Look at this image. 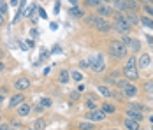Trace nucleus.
I'll return each instance as SVG.
<instances>
[{"label": "nucleus", "mask_w": 153, "mask_h": 130, "mask_svg": "<svg viewBox=\"0 0 153 130\" xmlns=\"http://www.w3.org/2000/svg\"><path fill=\"white\" fill-rule=\"evenodd\" d=\"M88 60H90V69H92L93 72H102V71L106 69V62H104V56H102L100 53L92 55Z\"/></svg>", "instance_id": "nucleus-5"}, {"label": "nucleus", "mask_w": 153, "mask_h": 130, "mask_svg": "<svg viewBox=\"0 0 153 130\" xmlns=\"http://www.w3.org/2000/svg\"><path fill=\"white\" fill-rule=\"evenodd\" d=\"M46 58H48V53L46 51H42V53H41V62H44Z\"/></svg>", "instance_id": "nucleus-40"}, {"label": "nucleus", "mask_w": 153, "mask_h": 130, "mask_svg": "<svg viewBox=\"0 0 153 130\" xmlns=\"http://www.w3.org/2000/svg\"><path fill=\"white\" fill-rule=\"evenodd\" d=\"M114 9L120 13H127V0H114Z\"/></svg>", "instance_id": "nucleus-17"}, {"label": "nucleus", "mask_w": 153, "mask_h": 130, "mask_svg": "<svg viewBox=\"0 0 153 130\" xmlns=\"http://www.w3.org/2000/svg\"><path fill=\"white\" fill-rule=\"evenodd\" d=\"M4 69H5V67H4V63L0 62V72H4Z\"/></svg>", "instance_id": "nucleus-45"}, {"label": "nucleus", "mask_w": 153, "mask_h": 130, "mask_svg": "<svg viewBox=\"0 0 153 130\" xmlns=\"http://www.w3.org/2000/svg\"><path fill=\"white\" fill-rule=\"evenodd\" d=\"M127 118H132V120H136V121H141V120H143V113H141L139 109L130 107V109L127 111Z\"/></svg>", "instance_id": "nucleus-13"}, {"label": "nucleus", "mask_w": 153, "mask_h": 130, "mask_svg": "<svg viewBox=\"0 0 153 130\" xmlns=\"http://www.w3.org/2000/svg\"><path fill=\"white\" fill-rule=\"evenodd\" d=\"M128 46H130L134 51H139V49H141V42H139V41H136V39H132V42L128 44Z\"/></svg>", "instance_id": "nucleus-30"}, {"label": "nucleus", "mask_w": 153, "mask_h": 130, "mask_svg": "<svg viewBox=\"0 0 153 130\" xmlns=\"http://www.w3.org/2000/svg\"><path fill=\"white\" fill-rule=\"evenodd\" d=\"M71 77H72L74 81H77V83H79V81L83 79V74L79 72V71H72V72H71Z\"/></svg>", "instance_id": "nucleus-27"}, {"label": "nucleus", "mask_w": 153, "mask_h": 130, "mask_svg": "<svg viewBox=\"0 0 153 130\" xmlns=\"http://www.w3.org/2000/svg\"><path fill=\"white\" fill-rule=\"evenodd\" d=\"M25 102V97H23V93H16L11 97V100H9V107L13 109V107H18V105H21Z\"/></svg>", "instance_id": "nucleus-10"}, {"label": "nucleus", "mask_w": 153, "mask_h": 130, "mask_svg": "<svg viewBox=\"0 0 153 130\" xmlns=\"http://www.w3.org/2000/svg\"><path fill=\"white\" fill-rule=\"evenodd\" d=\"M33 11H35V5H30V7H28V9H27L25 13H23V16H27V18H30Z\"/></svg>", "instance_id": "nucleus-32"}, {"label": "nucleus", "mask_w": 153, "mask_h": 130, "mask_svg": "<svg viewBox=\"0 0 153 130\" xmlns=\"http://www.w3.org/2000/svg\"><path fill=\"white\" fill-rule=\"evenodd\" d=\"M123 76L130 81H136L139 79V67H137V58L136 56H128L125 62V67H123Z\"/></svg>", "instance_id": "nucleus-1"}, {"label": "nucleus", "mask_w": 153, "mask_h": 130, "mask_svg": "<svg viewBox=\"0 0 153 130\" xmlns=\"http://www.w3.org/2000/svg\"><path fill=\"white\" fill-rule=\"evenodd\" d=\"M97 90H99V93H102L106 99H111V97H113V91H111L107 86H104V85H99V86H97Z\"/></svg>", "instance_id": "nucleus-19"}, {"label": "nucleus", "mask_w": 153, "mask_h": 130, "mask_svg": "<svg viewBox=\"0 0 153 130\" xmlns=\"http://www.w3.org/2000/svg\"><path fill=\"white\" fill-rule=\"evenodd\" d=\"M0 58H2V51H0Z\"/></svg>", "instance_id": "nucleus-51"}, {"label": "nucleus", "mask_w": 153, "mask_h": 130, "mask_svg": "<svg viewBox=\"0 0 153 130\" xmlns=\"http://www.w3.org/2000/svg\"><path fill=\"white\" fill-rule=\"evenodd\" d=\"M2 100H4V97H2V95H0V102H2Z\"/></svg>", "instance_id": "nucleus-48"}, {"label": "nucleus", "mask_w": 153, "mask_h": 130, "mask_svg": "<svg viewBox=\"0 0 153 130\" xmlns=\"http://www.w3.org/2000/svg\"><path fill=\"white\" fill-rule=\"evenodd\" d=\"M102 0H85V5L86 7H99Z\"/></svg>", "instance_id": "nucleus-24"}, {"label": "nucleus", "mask_w": 153, "mask_h": 130, "mask_svg": "<svg viewBox=\"0 0 153 130\" xmlns=\"http://www.w3.org/2000/svg\"><path fill=\"white\" fill-rule=\"evenodd\" d=\"M102 2H111V0H102Z\"/></svg>", "instance_id": "nucleus-50"}, {"label": "nucleus", "mask_w": 153, "mask_h": 130, "mask_svg": "<svg viewBox=\"0 0 153 130\" xmlns=\"http://www.w3.org/2000/svg\"><path fill=\"white\" fill-rule=\"evenodd\" d=\"M28 130H35V129H28Z\"/></svg>", "instance_id": "nucleus-52"}, {"label": "nucleus", "mask_w": 153, "mask_h": 130, "mask_svg": "<svg viewBox=\"0 0 153 130\" xmlns=\"http://www.w3.org/2000/svg\"><path fill=\"white\" fill-rule=\"evenodd\" d=\"M109 55L116 60H122L127 56V46L122 41H111L109 42Z\"/></svg>", "instance_id": "nucleus-4"}, {"label": "nucleus", "mask_w": 153, "mask_h": 130, "mask_svg": "<svg viewBox=\"0 0 153 130\" xmlns=\"http://www.w3.org/2000/svg\"><path fill=\"white\" fill-rule=\"evenodd\" d=\"M42 111H44V107H42V105H41V104H39V105H37V107H35V113H42Z\"/></svg>", "instance_id": "nucleus-39"}, {"label": "nucleus", "mask_w": 153, "mask_h": 130, "mask_svg": "<svg viewBox=\"0 0 153 130\" xmlns=\"http://www.w3.org/2000/svg\"><path fill=\"white\" fill-rule=\"evenodd\" d=\"M88 118H90L92 121H102V120L106 118V114H104V111H102V109H100V111L93 109V111H90V113H88Z\"/></svg>", "instance_id": "nucleus-11"}, {"label": "nucleus", "mask_w": 153, "mask_h": 130, "mask_svg": "<svg viewBox=\"0 0 153 130\" xmlns=\"http://www.w3.org/2000/svg\"><path fill=\"white\" fill-rule=\"evenodd\" d=\"M150 63H152V56L148 55V53H143L137 60V67L139 69H148L150 67Z\"/></svg>", "instance_id": "nucleus-7"}, {"label": "nucleus", "mask_w": 153, "mask_h": 130, "mask_svg": "<svg viewBox=\"0 0 153 130\" xmlns=\"http://www.w3.org/2000/svg\"><path fill=\"white\" fill-rule=\"evenodd\" d=\"M88 67H90V60H81V62H79V69L85 71V69H88Z\"/></svg>", "instance_id": "nucleus-31"}, {"label": "nucleus", "mask_w": 153, "mask_h": 130, "mask_svg": "<svg viewBox=\"0 0 153 130\" xmlns=\"http://www.w3.org/2000/svg\"><path fill=\"white\" fill-rule=\"evenodd\" d=\"M86 23H88L90 27H93L97 32H109V30L113 28V27H111V23L107 21L106 18H100L99 14L86 16Z\"/></svg>", "instance_id": "nucleus-2"}, {"label": "nucleus", "mask_w": 153, "mask_h": 130, "mask_svg": "<svg viewBox=\"0 0 153 130\" xmlns=\"http://www.w3.org/2000/svg\"><path fill=\"white\" fill-rule=\"evenodd\" d=\"M33 129H35V130H44V129H46V121H44L42 118L35 120V123H33Z\"/></svg>", "instance_id": "nucleus-23"}, {"label": "nucleus", "mask_w": 153, "mask_h": 130, "mask_svg": "<svg viewBox=\"0 0 153 130\" xmlns=\"http://www.w3.org/2000/svg\"><path fill=\"white\" fill-rule=\"evenodd\" d=\"M49 28H51V30H56V28H58V25H56V23H51V25H49Z\"/></svg>", "instance_id": "nucleus-43"}, {"label": "nucleus", "mask_w": 153, "mask_h": 130, "mask_svg": "<svg viewBox=\"0 0 153 130\" xmlns=\"http://www.w3.org/2000/svg\"><path fill=\"white\" fill-rule=\"evenodd\" d=\"M39 16H41V18H42V19H46V18H48L46 11H44V9H42V7H41V9H39Z\"/></svg>", "instance_id": "nucleus-35"}, {"label": "nucleus", "mask_w": 153, "mask_h": 130, "mask_svg": "<svg viewBox=\"0 0 153 130\" xmlns=\"http://www.w3.org/2000/svg\"><path fill=\"white\" fill-rule=\"evenodd\" d=\"M102 111H104V114H113V113L116 111V107H114L113 104L106 102V104H102Z\"/></svg>", "instance_id": "nucleus-21"}, {"label": "nucleus", "mask_w": 153, "mask_h": 130, "mask_svg": "<svg viewBox=\"0 0 153 130\" xmlns=\"http://www.w3.org/2000/svg\"><path fill=\"white\" fill-rule=\"evenodd\" d=\"M4 23H5V14H2V13H0V27H2Z\"/></svg>", "instance_id": "nucleus-38"}, {"label": "nucleus", "mask_w": 153, "mask_h": 130, "mask_svg": "<svg viewBox=\"0 0 153 130\" xmlns=\"http://www.w3.org/2000/svg\"><path fill=\"white\" fill-rule=\"evenodd\" d=\"M69 2H71L72 5H77V0H69Z\"/></svg>", "instance_id": "nucleus-46"}, {"label": "nucleus", "mask_w": 153, "mask_h": 130, "mask_svg": "<svg viewBox=\"0 0 153 130\" xmlns=\"http://www.w3.org/2000/svg\"><path fill=\"white\" fill-rule=\"evenodd\" d=\"M28 86H30V79H28V77H19V79L14 81V88L18 90V91L28 90Z\"/></svg>", "instance_id": "nucleus-6"}, {"label": "nucleus", "mask_w": 153, "mask_h": 130, "mask_svg": "<svg viewBox=\"0 0 153 130\" xmlns=\"http://www.w3.org/2000/svg\"><path fill=\"white\" fill-rule=\"evenodd\" d=\"M143 11L148 16H153V5L152 4H144V5H143Z\"/></svg>", "instance_id": "nucleus-29"}, {"label": "nucleus", "mask_w": 153, "mask_h": 130, "mask_svg": "<svg viewBox=\"0 0 153 130\" xmlns=\"http://www.w3.org/2000/svg\"><path fill=\"white\" fill-rule=\"evenodd\" d=\"M30 113H32V107L28 105V104H25V102H23L21 105H18V114L21 116V118H27Z\"/></svg>", "instance_id": "nucleus-12"}, {"label": "nucleus", "mask_w": 153, "mask_h": 130, "mask_svg": "<svg viewBox=\"0 0 153 130\" xmlns=\"http://www.w3.org/2000/svg\"><path fill=\"white\" fill-rule=\"evenodd\" d=\"M97 14L100 18H109V16L114 14V11L111 9V5H99L97 7Z\"/></svg>", "instance_id": "nucleus-8"}, {"label": "nucleus", "mask_w": 153, "mask_h": 130, "mask_svg": "<svg viewBox=\"0 0 153 130\" xmlns=\"http://www.w3.org/2000/svg\"><path fill=\"white\" fill-rule=\"evenodd\" d=\"M69 77H71V74H69V71H60V74H58V81H60L62 85H67L69 83Z\"/></svg>", "instance_id": "nucleus-18"}, {"label": "nucleus", "mask_w": 153, "mask_h": 130, "mask_svg": "<svg viewBox=\"0 0 153 130\" xmlns=\"http://www.w3.org/2000/svg\"><path fill=\"white\" fill-rule=\"evenodd\" d=\"M79 130H93V125L88 121H81L79 123Z\"/></svg>", "instance_id": "nucleus-26"}, {"label": "nucleus", "mask_w": 153, "mask_h": 130, "mask_svg": "<svg viewBox=\"0 0 153 130\" xmlns=\"http://www.w3.org/2000/svg\"><path fill=\"white\" fill-rule=\"evenodd\" d=\"M2 4H4V2H2V0H0V7H2Z\"/></svg>", "instance_id": "nucleus-49"}, {"label": "nucleus", "mask_w": 153, "mask_h": 130, "mask_svg": "<svg viewBox=\"0 0 153 130\" xmlns=\"http://www.w3.org/2000/svg\"><path fill=\"white\" fill-rule=\"evenodd\" d=\"M152 130H153V127H152Z\"/></svg>", "instance_id": "nucleus-53"}, {"label": "nucleus", "mask_w": 153, "mask_h": 130, "mask_svg": "<svg viewBox=\"0 0 153 130\" xmlns=\"http://www.w3.org/2000/svg\"><path fill=\"white\" fill-rule=\"evenodd\" d=\"M139 9H141V2H139V0H127V11L137 13Z\"/></svg>", "instance_id": "nucleus-16"}, {"label": "nucleus", "mask_w": 153, "mask_h": 130, "mask_svg": "<svg viewBox=\"0 0 153 130\" xmlns=\"http://www.w3.org/2000/svg\"><path fill=\"white\" fill-rule=\"evenodd\" d=\"M62 49H60V46H55V48H53V53H60Z\"/></svg>", "instance_id": "nucleus-42"}, {"label": "nucleus", "mask_w": 153, "mask_h": 130, "mask_svg": "<svg viewBox=\"0 0 153 130\" xmlns=\"http://www.w3.org/2000/svg\"><path fill=\"white\" fill-rule=\"evenodd\" d=\"M125 129L127 130H139V121L132 118H125Z\"/></svg>", "instance_id": "nucleus-15"}, {"label": "nucleus", "mask_w": 153, "mask_h": 130, "mask_svg": "<svg viewBox=\"0 0 153 130\" xmlns=\"http://www.w3.org/2000/svg\"><path fill=\"white\" fill-rule=\"evenodd\" d=\"M19 4V0H11V5H18Z\"/></svg>", "instance_id": "nucleus-44"}, {"label": "nucleus", "mask_w": 153, "mask_h": 130, "mask_svg": "<svg viewBox=\"0 0 153 130\" xmlns=\"http://www.w3.org/2000/svg\"><path fill=\"white\" fill-rule=\"evenodd\" d=\"M86 107H88L90 111H93V109H97V102L93 100V97H90V99L86 100Z\"/></svg>", "instance_id": "nucleus-28"}, {"label": "nucleus", "mask_w": 153, "mask_h": 130, "mask_svg": "<svg viewBox=\"0 0 153 130\" xmlns=\"http://www.w3.org/2000/svg\"><path fill=\"white\" fill-rule=\"evenodd\" d=\"M11 129V125H7V123H0V130H9Z\"/></svg>", "instance_id": "nucleus-36"}, {"label": "nucleus", "mask_w": 153, "mask_h": 130, "mask_svg": "<svg viewBox=\"0 0 153 130\" xmlns=\"http://www.w3.org/2000/svg\"><path fill=\"white\" fill-rule=\"evenodd\" d=\"M123 95H125V97H128V99L136 97V95H137V88H136V85L127 83V85H125V88H123Z\"/></svg>", "instance_id": "nucleus-9"}, {"label": "nucleus", "mask_w": 153, "mask_h": 130, "mask_svg": "<svg viewBox=\"0 0 153 130\" xmlns=\"http://www.w3.org/2000/svg\"><path fill=\"white\" fill-rule=\"evenodd\" d=\"M9 130H19V129H14V127H11V129H9Z\"/></svg>", "instance_id": "nucleus-47"}, {"label": "nucleus", "mask_w": 153, "mask_h": 130, "mask_svg": "<svg viewBox=\"0 0 153 130\" xmlns=\"http://www.w3.org/2000/svg\"><path fill=\"white\" fill-rule=\"evenodd\" d=\"M144 91L148 95H153V81H146L144 83Z\"/></svg>", "instance_id": "nucleus-25"}, {"label": "nucleus", "mask_w": 153, "mask_h": 130, "mask_svg": "<svg viewBox=\"0 0 153 130\" xmlns=\"http://www.w3.org/2000/svg\"><path fill=\"white\" fill-rule=\"evenodd\" d=\"M71 97H72V100H77V97H79V95H77L76 91H72V93H71Z\"/></svg>", "instance_id": "nucleus-41"}, {"label": "nucleus", "mask_w": 153, "mask_h": 130, "mask_svg": "<svg viewBox=\"0 0 153 130\" xmlns=\"http://www.w3.org/2000/svg\"><path fill=\"white\" fill-rule=\"evenodd\" d=\"M139 19H141V23H143L146 28H153V19L152 18H148V16H141Z\"/></svg>", "instance_id": "nucleus-22"}, {"label": "nucleus", "mask_w": 153, "mask_h": 130, "mask_svg": "<svg viewBox=\"0 0 153 130\" xmlns=\"http://www.w3.org/2000/svg\"><path fill=\"white\" fill-rule=\"evenodd\" d=\"M41 105H42V107H49V105H51V99H46V97L41 99Z\"/></svg>", "instance_id": "nucleus-33"}, {"label": "nucleus", "mask_w": 153, "mask_h": 130, "mask_svg": "<svg viewBox=\"0 0 153 130\" xmlns=\"http://www.w3.org/2000/svg\"><path fill=\"white\" fill-rule=\"evenodd\" d=\"M113 28L116 30V32H120L122 35H127L130 28H132V25L128 23V19H127V16L125 14H114V25H113Z\"/></svg>", "instance_id": "nucleus-3"}, {"label": "nucleus", "mask_w": 153, "mask_h": 130, "mask_svg": "<svg viewBox=\"0 0 153 130\" xmlns=\"http://www.w3.org/2000/svg\"><path fill=\"white\" fill-rule=\"evenodd\" d=\"M53 13H55V14H58V13H60V0H56V2H55V5H53Z\"/></svg>", "instance_id": "nucleus-34"}, {"label": "nucleus", "mask_w": 153, "mask_h": 130, "mask_svg": "<svg viewBox=\"0 0 153 130\" xmlns=\"http://www.w3.org/2000/svg\"><path fill=\"white\" fill-rule=\"evenodd\" d=\"M69 14L72 16V18H83V16H85V13H83V9H81V7L74 5V7L69 11Z\"/></svg>", "instance_id": "nucleus-20"}, {"label": "nucleus", "mask_w": 153, "mask_h": 130, "mask_svg": "<svg viewBox=\"0 0 153 130\" xmlns=\"http://www.w3.org/2000/svg\"><path fill=\"white\" fill-rule=\"evenodd\" d=\"M125 16H127V19H128V23H130V25H139V23H141L137 13H134V11H127Z\"/></svg>", "instance_id": "nucleus-14"}, {"label": "nucleus", "mask_w": 153, "mask_h": 130, "mask_svg": "<svg viewBox=\"0 0 153 130\" xmlns=\"http://www.w3.org/2000/svg\"><path fill=\"white\" fill-rule=\"evenodd\" d=\"M0 13H2V14H7V5H5V4H2V7H0Z\"/></svg>", "instance_id": "nucleus-37"}]
</instances>
